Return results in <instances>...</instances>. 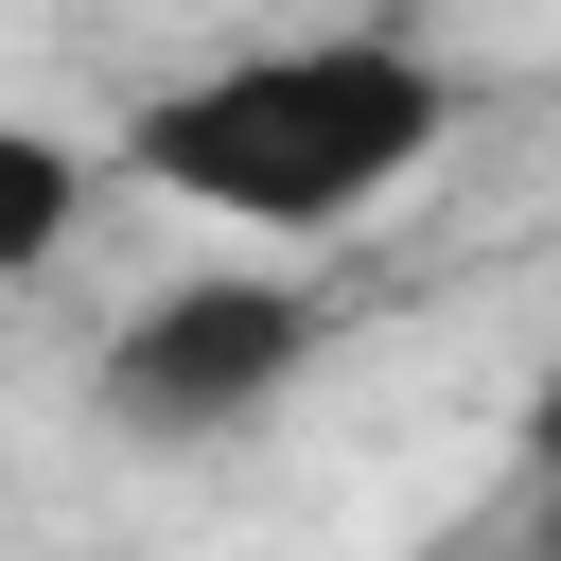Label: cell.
<instances>
[{
  "label": "cell",
  "instance_id": "obj_1",
  "mask_svg": "<svg viewBox=\"0 0 561 561\" xmlns=\"http://www.w3.org/2000/svg\"><path fill=\"white\" fill-rule=\"evenodd\" d=\"M456 140V70L386 18H333V35H263V53H210L175 88H140L123 158L210 210V228H263V245H333L368 228L421 158Z\"/></svg>",
  "mask_w": 561,
  "mask_h": 561
},
{
  "label": "cell",
  "instance_id": "obj_2",
  "mask_svg": "<svg viewBox=\"0 0 561 561\" xmlns=\"http://www.w3.org/2000/svg\"><path fill=\"white\" fill-rule=\"evenodd\" d=\"M316 351H333V298H316V280H280V263H210V280H158V298L105 333L88 403H105L123 438H228V421H263Z\"/></svg>",
  "mask_w": 561,
  "mask_h": 561
},
{
  "label": "cell",
  "instance_id": "obj_3",
  "mask_svg": "<svg viewBox=\"0 0 561 561\" xmlns=\"http://www.w3.org/2000/svg\"><path fill=\"white\" fill-rule=\"evenodd\" d=\"M70 228H88V140H53V123H0V280H35Z\"/></svg>",
  "mask_w": 561,
  "mask_h": 561
},
{
  "label": "cell",
  "instance_id": "obj_4",
  "mask_svg": "<svg viewBox=\"0 0 561 561\" xmlns=\"http://www.w3.org/2000/svg\"><path fill=\"white\" fill-rule=\"evenodd\" d=\"M526 526L561 543V386H526Z\"/></svg>",
  "mask_w": 561,
  "mask_h": 561
}]
</instances>
